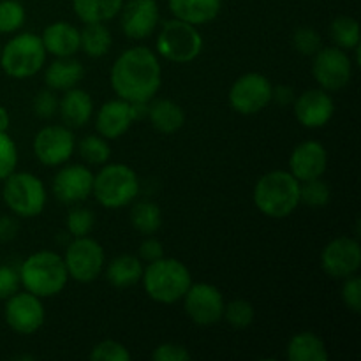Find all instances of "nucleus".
<instances>
[{
    "instance_id": "obj_1",
    "label": "nucleus",
    "mask_w": 361,
    "mask_h": 361,
    "mask_svg": "<svg viewBox=\"0 0 361 361\" xmlns=\"http://www.w3.org/2000/svg\"><path fill=\"white\" fill-rule=\"evenodd\" d=\"M116 97L129 102H150L162 87V66L157 53L134 46L116 56L109 73Z\"/></svg>"
},
{
    "instance_id": "obj_2",
    "label": "nucleus",
    "mask_w": 361,
    "mask_h": 361,
    "mask_svg": "<svg viewBox=\"0 0 361 361\" xmlns=\"http://www.w3.org/2000/svg\"><path fill=\"white\" fill-rule=\"evenodd\" d=\"M254 204L270 219H286L300 207V182L289 169L264 173L254 185Z\"/></svg>"
},
{
    "instance_id": "obj_3",
    "label": "nucleus",
    "mask_w": 361,
    "mask_h": 361,
    "mask_svg": "<svg viewBox=\"0 0 361 361\" xmlns=\"http://www.w3.org/2000/svg\"><path fill=\"white\" fill-rule=\"evenodd\" d=\"M18 274L25 291L39 298L60 295L69 282L63 257L53 250H37L30 254L18 268Z\"/></svg>"
},
{
    "instance_id": "obj_4",
    "label": "nucleus",
    "mask_w": 361,
    "mask_h": 361,
    "mask_svg": "<svg viewBox=\"0 0 361 361\" xmlns=\"http://www.w3.org/2000/svg\"><path fill=\"white\" fill-rule=\"evenodd\" d=\"M148 298L162 305L180 302L192 284L190 270L175 257L162 256L161 259L147 263L141 277Z\"/></svg>"
},
{
    "instance_id": "obj_5",
    "label": "nucleus",
    "mask_w": 361,
    "mask_h": 361,
    "mask_svg": "<svg viewBox=\"0 0 361 361\" xmlns=\"http://www.w3.org/2000/svg\"><path fill=\"white\" fill-rule=\"evenodd\" d=\"M140 194V178L130 166L113 162L102 164L94 175L92 196L108 210H120L136 201Z\"/></svg>"
},
{
    "instance_id": "obj_6",
    "label": "nucleus",
    "mask_w": 361,
    "mask_h": 361,
    "mask_svg": "<svg viewBox=\"0 0 361 361\" xmlns=\"http://www.w3.org/2000/svg\"><path fill=\"white\" fill-rule=\"evenodd\" d=\"M44 44L41 35L20 32L11 37L0 49V67L14 80H27L35 76L46 63Z\"/></svg>"
},
{
    "instance_id": "obj_7",
    "label": "nucleus",
    "mask_w": 361,
    "mask_h": 361,
    "mask_svg": "<svg viewBox=\"0 0 361 361\" xmlns=\"http://www.w3.org/2000/svg\"><path fill=\"white\" fill-rule=\"evenodd\" d=\"M2 200L16 217L34 219L44 212L48 190L34 173L13 171L2 182Z\"/></svg>"
},
{
    "instance_id": "obj_8",
    "label": "nucleus",
    "mask_w": 361,
    "mask_h": 361,
    "mask_svg": "<svg viewBox=\"0 0 361 361\" xmlns=\"http://www.w3.org/2000/svg\"><path fill=\"white\" fill-rule=\"evenodd\" d=\"M155 48L169 62L190 63L203 51V37L197 27L173 18L162 23Z\"/></svg>"
},
{
    "instance_id": "obj_9",
    "label": "nucleus",
    "mask_w": 361,
    "mask_h": 361,
    "mask_svg": "<svg viewBox=\"0 0 361 361\" xmlns=\"http://www.w3.org/2000/svg\"><path fill=\"white\" fill-rule=\"evenodd\" d=\"M69 279L80 284H90L95 279L101 277L106 267V254L97 240L88 236L73 238L63 252Z\"/></svg>"
},
{
    "instance_id": "obj_10",
    "label": "nucleus",
    "mask_w": 361,
    "mask_h": 361,
    "mask_svg": "<svg viewBox=\"0 0 361 361\" xmlns=\"http://www.w3.org/2000/svg\"><path fill=\"white\" fill-rule=\"evenodd\" d=\"M148 102H129L116 97L104 102L95 115V129L108 141L118 140L134 122L147 118Z\"/></svg>"
},
{
    "instance_id": "obj_11",
    "label": "nucleus",
    "mask_w": 361,
    "mask_h": 361,
    "mask_svg": "<svg viewBox=\"0 0 361 361\" xmlns=\"http://www.w3.org/2000/svg\"><path fill=\"white\" fill-rule=\"evenodd\" d=\"M274 85L264 74L245 73L235 80L228 94L229 106L240 115H257L271 102Z\"/></svg>"
},
{
    "instance_id": "obj_12",
    "label": "nucleus",
    "mask_w": 361,
    "mask_h": 361,
    "mask_svg": "<svg viewBox=\"0 0 361 361\" xmlns=\"http://www.w3.org/2000/svg\"><path fill=\"white\" fill-rule=\"evenodd\" d=\"M353 67L355 63L349 51L337 46L321 48L312 56V76L319 88L326 92H337L348 87L353 78Z\"/></svg>"
},
{
    "instance_id": "obj_13",
    "label": "nucleus",
    "mask_w": 361,
    "mask_h": 361,
    "mask_svg": "<svg viewBox=\"0 0 361 361\" xmlns=\"http://www.w3.org/2000/svg\"><path fill=\"white\" fill-rule=\"evenodd\" d=\"M32 148L41 164L48 166V168H60L73 157L74 150H76V137H74L71 127L63 126V123L62 126L51 123V126H44L37 130Z\"/></svg>"
},
{
    "instance_id": "obj_14",
    "label": "nucleus",
    "mask_w": 361,
    "mask_h": 361,
    "mask_svg": "<svg viewBox=\"0 0 361 361\" xmlns=\"http://www.w3.org/2000/svg\"><path fill=\"white\" fill-rule=\"evenodd\" d=\"M183 310L197 326H214L224 314V296L221 289L208 282H192L182 298Z\"/></svg>"
},
{
    "instance_id": "obj_15",
    "label": "nucleus",
    "mask_w": 361,
    "mask_h": 361,
    "mask_svg": "<svg viewBox=\"0 0 361 361\" xmlns=\"http://www.w3.org/2000/svg\"><path fill=\"white\" fill-rule=\"evenodd\" d=\"M4 319L7 326L20 335H34L42 328L46 309L42 298L28 291H18L6 300Z\"/></svg>"
},
{
    "instance_id": "obj_16",
    "label": "nucleus",
    "mask_w": 361,
    "mask_h": 361,
    "mask_svg": "<svg viewBox=\"0 0 361 361\" xmlns=\"http://www.w3.org/2000/svg\"><path fill=\"white\" fill-rule=\"evenodd\" d=\"M321 268L331 279H344L356 275L361 268L360 242L351 236H337L321 250Z\"/></svg>"
},
{
    "instance_id": "obj_17",
    "label": "nucleus",
    "mask_w": 361,
    "mask_h": 361,
    "mask_svg": "<svg viewBox=\"0 0 361 361\" xmlns=\"http://www.w3.org/2000/svg\"><path fill=\"white\" fill-rule=\"evenodd\" d=\"M94 189V171L87 164H63L53 178L51 190L56 201L73 207L87 201Z\"/></svg>"
},
{
    "instance_id": "obj_18",
    "label": "nucleus",
    "mask_w": 361,
    "mask_h": 361,
    "mask_svg": "<svg viewBox=\"0 0 361 361\" xmlns=\"http://www.w3.org/2000/svg\"><path fill=\"white\" fill-rule=\"evenodd\" d=\"M120 28L126 37L145 41L157 30L161 9L157 0H127L120 9Z\"/></svg>"
},
{
    "instance_id": "obj_19",
    "label": "nucleus",
    "mask_w": 361,
    "mask_h": 361,
    "mask_svg": "<svg viewBox=\"0 0 361 361\" xmlns=\"http://www.w3.org/2000/svg\"><path fill=\"white\" fill-rule=\"evenodd\" d=\"M293 111L300 126L307 129H321L334 118L335 102L330 92L323 88H310L295 97Z\"/></svg>"
},
{
    "instance_id": "obj_20",
    "label": "nucleus",
    "mask_w": 361,
    "mask_h": 361,
    "mask_svg": "<svg viewBox=\"0 0 361 361\" xmlns=\"http://www.w3.org/2000/svg\"><path fill=\"white\" fill-rule=\"evenodd\" d=\"M328 168V152L323 143L307 140L296 145L289 155V171L298 182L319 178Z\"/></svg>"
},
{
    "instance_id": "obj_21",
    "label": "nucleus",
    "mask_w": 361,
    "mask_h": 361,
    "mask_svg": "<svg viewBox=\"0 0 361 361\" xmlns=\"http://www.w3.org/2000/svg\"><path fill=\"white\" fill-rule=\"evenodd\" d=\"M63 126L71 129L85 127L94 116V99L83 88H69L59 99V113Z\"/></svg>"
},
{
    "instance_id": "obj_22",
    "label": "nucleus",
    "mask_w": 361,
    "mask_h": 361,
    "mask_svg": "<svg viewBox=\"0 0 361 361\" xmlns=\"http://www.w3.org/2000/svg\"><path fill=\"white\" fill-rule=\"evenodd\" d=\"M41 41L46 53L55 59L74 56L80 51V28L67 21H53L42 30Z\"/></svg>"
},
{
    "instance_id": "obj_23",
    "label": "nucleus",
    "mask_w": 361,
    "mask_h": 361,
    "mask_svg": "<svg viewBox=\"0 0 361 361\" xmlns=\"http://www.w3.org/2000/svg\"><path fill=\"white\" fill-rule=\"evenodd\" d=\"M173 18L201 27L221 14L222 0H168Z\"/></svg>"
},
{
    "instance_id": "obj_24",
    "label": "nucleus",
    "mask_w": 361,
    "mask_h": 361,
    "mask_svg": "<svg viewBox=\"0 0 361 361\" xmlns=\"http://www.w3.org/2000/svg\"><path fill=\"white\" fill-rule=\"evenodd\" d=\"M83 76V63L74 56H63V59H55L46 67L44 83L53 92H66L78 87Z\"/></svg>"
},
{
    "instance_id": "obj_25",
    "label": "nucleus",
    "mask_w": 361,
    "mask_h": 361,
    "mask_svg": "<svg viewBox=\"0 0 361 361\" xmlns=\"http://www.w3.org/2000/svg\"><path fill=\"white\" fill-rule=\"evenodd\" d=\"M147 118L161 134H175L185 126V113L182 106L171 99H152L148 102Z\"/></svg>"
},
{
    "instance_id": "obj_26",
    "label": "nucleus",
    "mask_w": 361,
    "mask_h": 361,
    "mask_svg": "<svg viewBox=\"0 0 361 361\" xmlns=\"http://www.w3.org/2000/svg\"><path fill=\"white\" fill-rule=\"evenodd\" d=\"M106 270V281L118 289L133 288V286L140 284L141 277H143V261L134 254H122V256L113 257L104 267Z\"/></svg>"
},
{
    "instance_id": "obj_27",
    "label": "nucleus",
    "mask_w": 361,
    "mask_h": 361,
    "mask_svg": "<svg viewBox=\"0 0 361 361\" xmlns=\"http://www.w3.org/2000/svg\"><path fill=\"white\" fill-rule=\"evenodd\" d=\"M286 358L289 361H328L330 355L319 335L312 331H300L288 342Z\"/></svg>"
},
{
    "instance_id": "obj_28",
    "label": "nucleus",
    "mask_w": 361,
    "mask_h": 361,
    "mask_svg": "<svg viewBox=\"0 0 361 361\" xmlns=\"http://www.w3.org/2000/svg\"><path fill=\"white\" fill-rule=\"evenodd\" d=\"M73 11L83 23H106L118 16L126 0H71Z\"/></svg>"
},
{
    "instance_id": "obj_29",
    "label": "nucleus",
    "mask_w": 361,
    "mask_h": 361,
    "mask_svg": "<svg viewBox=\"0 0 361 361\" xmlns=\"http://www.w3.org/2000/svg\"><path fill=\"white\" fill-rule=\"evenodd\" d=\"M113 46V37L104 23H85L80 30V49L90 59H102Z\"/></svg>"
},
{
    "instance_id": "obj_30",
    "label": "nucleus",
    "mask_w": 361,
    "mask_h": 361,
    "mask_svg": "<svg viewBox=\"0 0 361 361\" xmlns=\"http://www.w3.org/2000/svg\"><path fill=\"white\" fill-rule=\"evenodd\" d=\"M130 224L145 236L155 235L162 226V212L154 201H137L130 208Z\"/></svg>"
},
{
    "instance_id": "obj_31",
    "label": "nucleus",
    "mask_w": 361,
    "mask_h": 361,
    "mask_svg": "<svg viewBox=\"0 0 361 361\" xmlns=\"http://www.w3.org/2000/svg\"><path fill=\"white\" fill-rule=\"evenodd\" d=\"M330 35L337 48L345 49V51L358 48L361 42L358 20L353 16L335 18L330 25Z\"/></svg>"
},
{
    "instance_id": "obj_32",
    "label": "nucleus",
    "mask_w": 361,
    "mask_h": 361,
    "mask_svg": "<svg viewBox=\"0 0 361 361\" xmlns=\"http://www.w3.org/2000/svg\"><path fill=\"white\" fill-rule=\"evenodd\" d=\"M76 150L87 166H102L111 157V147L106 137L99 134H88L76 141Z\"/></svg>"
},
{
    "instance_id": "obj_33",
    "label": "nucleus",
    "mask_w": 361,
    "mask_h": 361,
    "mask_svg": "<svg viewBox=\"0 0 361 361\" xmlns=\"http://www.w3.org/2000/svg\"><path fill=\"white\" fill-rule=\"evenodd\" d=\"M331 200V189L323 178L300 182V204L309 208H324Z\"/></svg>"
},
{
    "instance_id": "obj_34",
    "label": "nucleus",
    "mask_w": 361,
    "mask_h": 361,
    "mask_svg": "<svg viewBox=\"0 0 361 361\" xmlns=\"http://www.w3.org/2000/svg\"><path fill=\"white\" fill-rule=\"evenodd\" d=\"M254 317H256V310H254L252 303L247 302V300H233L224 305L222 321H226L235 330L249 328L254 323Z\"/></svg>"
},
{
    "instance_id": "obj_35",
    "label": "nucleus",
    "mask_w": 361,
    "mask_h": 361,
    "mask_svg": "<svg viewBox=\"0 0 361 361\" xmlns=\"http://www.w3.org/2000/svg\"><path fill=\"white\" fill-rule=\"evenodd\" d=\"M95 226V214L87 207H80V204H73L71 210L67 212L66 217V228L73 238H80V236H88Z\"/></svg>"
},
{
    "instance_id": "obj_36",
    "label": "nucleus",
    "mask_w": 361,
    "mask_h": 361,
    "mask_svg": "<svg viewBox=\"0 0 361 361\" xmlns=\"http://www.w3.org/2000/svg\"><path fill=\"white\" fill-rule=\"evenodd\" d=\"M27 20V13L20 0H0V34H14Z\"/></svg>"
},
{
    "instance_id": "obj_37",
    "label": "nucleus",
    "mask_w": 361,
    "mask_h": 361,
    "mask_svg": "<svg viewBox=\"0 0 361 361\" xmlns=\"http://www.w3.org/2000/svg\"><path fill=\"white\" fill-rule=\"evenodd\" d=\"M293 46L300 55L314 56L323 48V41H321V35L317 30L310 27H300L293 34Z\"/></svg>"
},
{
    "instance_id": "obj_38",
    "label": "nucleus",
    "mask_w": 361,
    "mask_h": 361,
    "mask_svg": "<svg viewBox=\"0 0 361 361\" xmlns=\"http://www.w3.org/2000/svg\"><path fill=\"white\" fill-rule=\"evenodd\" d=\"M88 358L94 361H129L130 353L122 342L102 341L92 348Z\"/></svg>"
},
{
    "instance_id": "obj_39",
    "label": "nucleus",
    "mask_w": 361,
    "mask_h": 361,
    "mask_svg": "<svg viewBox=\"0 0 361 361\" xmlns=\"http://www.w3.org/2000/svg\"><path fill=\"white\" fill-rule=\"evenodd\" d=\"M18 166V148L13 137L7 133H0V183L7 178Z\"/></svg>"
},
{
    "instance_id": "obj_40",
    "label": "nucleus",
    "mask_w": 361,
    "mask_h": 361,
    "mask_svg": "<svg viewBox=\"0 0 361 361\" xmlns=\"http://www.w3.org/2000/svg\"><path fill=\"white\" fill-rule=\"evenodd\" d=\"M32 111L37 118L49 120L59 113V97L51 88L46 87L44 90L37 92L32 99Z\"/></svg>"
},
{
    "instance_id": "obj_41",
    "label": "nucleus",
    "mask_w": 361,
    "mask_h": 361,
    "mask_svg": "<svg viewBox=\"0 0 361 361\" xmlns=\"http://www.w3.org/2000/svg\"><path fill=\"white\" fill-rule=\"evenodd\" d=\"M341 296L344 305L348 307L351 312L355 314L361 312V277L358 274L344 279Z\"/></svg>"
},
{
    "instance_id": "obj_42",
    "label": "nucleus",
    "mask_w": 361,
    "mask_h": 361,
    "mask_svg": "<svg viewBox=\"0 0 361 361\" xmlns=\"http://www.w3.org/2000/svg\"><path fill=\"white\" fill-rule=\"evenodd\" d=\"M190 356L189 349L176 342H162L152 353L154 361H189Z\"/></svg>"
},
{
    "instance_id": "obj_43",
    "label": "nucleus",
    "mask_w": 361,
    "mask_h": 361,
    "mask_svg": "<svg viewBox=\"0 0 361 361\" xmlns=\"http://www.w3.org/2000/svg\"><path fill=\"white\" fill-rule=\"evenodd\" d=\"M20 274L16 268L9 264H0V300H7L14 293L20 291Z\"/></svg>"
},
{
    "instance_id": "obj_44",
    "label": "nucleus",
    "mask_w": 361,
    "mask_h": 361,
    "mask_svg": "<svg viewBox=\"0 0 361 361\" xmlns=\"http://www.w3.org/2000/svg\"><path fill=\"white\" fill-rule=\"evenodd\" d=\"M164 256V247L154 236H147V238L141 242L140 245V259L145 261V263H152V261H157Z\"/></svg>"
},
{
    "instance_id": "obj_45",
    "label": "nucleus",
    "mask_w": 361,
    "mask_h": 361,
    "mask_svg": "<svg viewBox=\"0 0 361 361\" xmlns=\"http://www.w3.org/2000/svg\"><path fill=\"white\" fill-rule=\"evenodd\" d=\"M20 231V222H18L16 215L9 217V215H4L0 217V242H13L18 236Z\"/></svg>"
},
{
    "instance_id": "obj_46",
    "label": "nucleus",
    "mask_w": 361,
    "mask_h": 361,
    "mask_svg": "<svg viewBox=\"0 0 361 361\" xmlns=\"http://www.w3.org/2000/svg\"><path fill=\"white\" fill-rule=\"evenodd\" d=\"M295 90L288 85H277L274 87V92H271V101L277 102L279 106H289L295 101Z\"/></svg>"
},
{
    "instance_id": "obj_47",
    "label": "nucleus",
    "mask_w": 361,
    "mask_h": 361,
    "mask_svg": "<svg viewBox=\"0 0 361 361\" xmlns=\"http://www.w3.org/2000/svg\"><path fill=\"white\" fill-rule=\"evenodd\" d=\"M11 126V115L4 106H0V133H7Z\"/></svg>"
},
{
    "instance_id": "obj_48",
    "label": "nucleus",
    "mask_w": 361,
    "mask_h": 361,
    "mask_svg": "<svg viewBox=\"0 0 361 361\" xmlns=\"http://www.w3.org/2000/svg\"><path fill=\"white\" fill-rule=\"evenodd\" d=\"M20 2H23V0H20Z\"/></svg>"
},
{
    "instance_id": "obj_49",
    "label": "nucleus",
    "mask_w": 361,
    "mask_h": 361,
    "mask_svg": "<svg viewBox=\"0 0 361 361\" xmlns=\"http://www.w3.org/2000/svg\"><path fill=\"white\" fill-rule=\"evenodd\" d=\"M0 49H2V46H0Z\"/></svg>"
}]
</instances>
